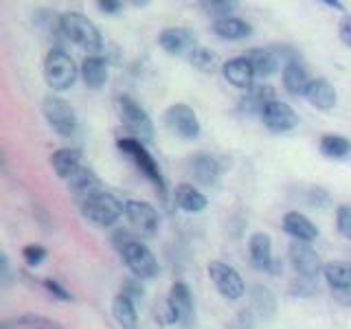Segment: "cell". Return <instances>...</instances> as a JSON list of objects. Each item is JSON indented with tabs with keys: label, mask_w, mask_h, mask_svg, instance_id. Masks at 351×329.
Listing matches in <instances>:
<instances>
[{
	"label": "cell",
	"mask_w": 351,
	"mask_h": 329,
	"mask_svg": "<svg viewBox=\"0 0 351 329\" xmlns=\"http://www.w3.org/2000/svg\"><path fill=\"white\" fill-rule=\"evenodd\" d=\"M60 29L66 40H71L73 44H77V47L88 53L95 55L104 49L101 33H99V29L95 27V22L88 20L84 14L66 11V14L60 16Z\"/></svg>",
	"instance_id": "1"
},
{
	"label": "cell",
	"mask_w": 351,
	"mask_h": 329,
	"mask_svg": "<svg viewBox=\"0 0 351 329\" xmlns=\"http://www.w3.org/2000/svg\"><path fill=\"white\" fill-rule=\"evenodd\" d=\"M121 237H117V248L123 257L125 266L130 268V272L134 274L136 279H154L158 274V261L154 257V252L143 244L138 239H132L130 235L125 237V233L121 230Z\"/></svg>",
	"instance_id": "2"
},
{
	"label": "cell",
	"mask_w": 351,
	"mask_h": 329,
	"mask_svg": "<svg viewBox=\"0 0 351 329\" xmlns=\"http://www.w3.org/2000/svg\"><path fill=\"white\" fill-rule=\"evenodd\" d=\"M117 147L119 151L123 154V156H128L132 162H134V167L145 175V178L156 186V191L165 197V193H167V186H165V178H162V171L158 167L156 158L152 156L149 149L145 147V143H141L136 138L132 136H125V138H119L117 141Z\"/></svg>",
	"instance_id": "3"
},
{
	"label": "cell",
	"mask_w": 351,
	"mask_h": 329,
	"mask_svg": "<svg viewBox=\"0 0 351 329\" xmlns=\"http://www.w3.org/2000/svg\"><path fill=\"white\" fill-rule=\"evenodd\" d=\"M77 73H80V69H77L73 58L60 49L51 51L47 60H44V80H47L49 88L55 93H64L73 88L77 82Z\"/></svg>",
	"instance_id": "4"
},
{
	"label": "cell",
	"mask_w": 351,
	"mask_h": 329,
	"mask_svg": "<svg viewBox=\"0 0 351 329\" xmlns=\"http://www.w3.org/2000/svg\"><path fill=\"white\" fill-rule=\"evenodd\" d=\"M80 206H82V215L88 219V222H93L97 226L117 224V219L125 211V202H121L117 195L108 193V191H101L93 197H88V200Z\"/></svg>",
	"instance_id": "5"
},
{
	"label": "cell",
	"mask_w": 351,
	"mask_h": 329,
	"mask_svg": "<svg viewBox=\"0 0 351 329\" xmlns=\"http://www.w3.org/2000/svg\"><path fill=\"white\" fill-rule=\"evenodd\" d=\"M117 110H119L121 123L125 125L132 138H136L141 143H152L154 123H152L149 114L145 112V108H141L134 99H130V97H119Z\"/></svg>",
	"instance_id": "6"
},
{
	"label": "cell",
	"mask_w": 351,
	"mask_h": 329,
	"mask_svg": "<svg viewBox=\"0 0 351 329\" xmlns=\"http://www.w3.org/2000/svg\"><path fill=\"white\" fill-rule=\"evenodd\" d=\"M162 123L173 136L184 138V141H193V138L200 136V132H202L197 114L193 112V108L186 106V103L169 106L162 114Z\"/></svg>",
	"instance_id": "7"
},
{
	"label": "cell",
	"mask_w": 351,
	"mask_h": 329,
	"mask_svg": "<svg viewBox=\"0 0 351 329\" xmlns=\"http://www.w3.org/2000/svg\"><path fill=\"white\" fill-rule=\"evenodd\" d=\"M42 114L47 119L53 132H58L60 136H73L77 130V114L69 101H64L62 97H44L42 101Z\"/></svg>",
	"instance_id": "8"
},
{
	"label": "cell",
	"mask_w": 351,
	"mask_h": 329,
	"mask_svg": "<svg viewBox=\"0 0 351 329\" xmlns=\"http://www.w3.org/2000/svg\"><path fill=\"white\" fill-rule=\"evenodd\" d=\"M206 272H208V279L215 285V290L224 296L228 301H237L244 296L246 292V283L241 279V274L233 268L228 266L224 261H208L206 266Z\"/></svg>",
	"instance_id": "9"
},
{
	"label": "cell",
	"mask_w": 351,
	"mask_h": 329,
	"mask_svg": "<svg viewBox=\"0 0 351 329\" xmlns=\"http://www.w3.org/2000/svg\"><path fill=\"white\" fill-rule=\"evenodd\" d=\"M123 215L128 217V222L132 224V228H134L136 233L145 235V237H154L158 233L160 215L152 204L143 202V200H128Z\"/></svg>",
	"instance_id": "10"
},
{
	"label": "cell",
	"mask_w": 351,
	"mask_h": 329,
	"mask_svg": "<svg viewBox=\"0 0 351 329\" xmlns=\"http://www.w3.org/2000/svg\"><path fill=\"white\" fill-rule=\"evenodd\" d=\"M288 259L299 277L316 279L318 274L323 272V263H321V257H318V252L310 244H305V241H294V239L290 241Z\"/></svg>",
	"instance_id": "11"
},
{
	"label": "cell",
	"mask_w": 351,
	"mask_h": 329,
	"mask_svg": "<svg viewBox=\"0 0 351 329\" xmlns=\"http://www.w3.org/2000/svg\"><path fill=\"white\" fill-rule=\"evenodd\" d=\"M158 47L167 51L169 55H178V58H189V55L200 47L197 36L186 27H169L158 33Z\"/></svg>",
	"instance_id": "12"
},
{
	"label": "cell",
	"mask_w": 351,
	"mask_h": 329,
	"mask_svg": "<svg viewBox=\"0 0 351 329\" xmlns=\"http://www.w3.org/2000/svg\"><path fill=\"white\" fill-rule=\"evenodd\" d=\"M261 123L266 125L272 134H285V132H292L299 125V114H296V110L290 103L277 99V101H272L263 108Z\"/></svg>",
	"instance_id": "13"
},
{
	"label": "cell",
	"mask_w": 351,
	"mask_h": 329,
	"mask_svg": "<svg viewBox=\"0 0 351 329\" xmlns=\"http://www.w3.org/2000/svg\"><path fill=\"white\" fill-rule=\"evenodd\" d=\"M167 301L173 310L176 323H180L182 327H189L195 318V303H193V292L184 281H176L169 290Z\"/></svg>",
	"instance_id": "14"
},
{
	"label": "cell",
	"mask_w": 351,
	"mask_h": 329,
	"mask_svg": "<svg viewBox=\"0 0 351 329\" xmlns=\"http://www.w3.org/2000/svg\"><path fill=\"white\" fill-rule=\"evenodd\" d=\"M248 259L252 268L277 274L279 263L272 259V239L266 233H252L248 241Z\"/></svg>",
	"instance_id": "15"
},
{
	"label": "cell",
	"mask_w": 351,
	"mask_h": 329,
	"mask_svg": "<svg viewBox=\"0 0 351 329\" xmlns=\"http://www.w3.org/2000/svg\"><path fill=\"white\" fill-rule=\"evenodd\" d=\"M66 182H69V191L80 200V204H84L88 197L101 193V180L97 178V173L90 167H84V164Z\"/></svg>",
	"instance_id": "16"
},
{
	"label": "cell",
	"mask_w": 351,
	"mask_h": 329,
	"mask_svg": "<svg viewBox=\"0 0 351 329\" xmlns=\"http://www.w3.org/2000/svg\"><path fill=\"white\" fill-rule=\"evenodd\" d=\"M222 171H224L222 162H219V158L211 156V154H197L191 160L193 180L200 182L202 186H215L219 182Z\"/></svg>",
	"instance_id": "17"
},
{
	"label": "cell",
	"mask_w": 351,
	"mask_h": 329,
	"mask_svg": "<svg viewBox=\"0 0 351 329\" xmlns=\"http://www.w3.org/2000/svg\"><path fill=\"white\" fill-rule=\"evenodd\" d=\"M222 75L224 80L235 86V88H241V90H250L252 86H255V71H252L250 62L241 55V58H233L228 60L224 66H222Z\"/></svg>",
	"instance_id": "18"
},
{
	"label": "cell",
	"mask_w": 351,
	"mask_h": 329,
	"mask_svg": "<svg viewBox=\"0 0 351 329\" xmlns=\"http://www.w3.org/2000/svg\"><path fill=\"white\" fill-rule=\"evenodd\" d=\"M283 230L288 233L294 241H305V244H312V241L318 237V228L312 219H307L303 213L299 211H290L283 215L281 222Z\"/></svg>",
	"instance_id": "19"
},
{
	"label": "cell",
	"mask_w": 351,
	"mask_h": 329,
	"mask_svg": "<svg viewBox=\"0 0 351 329\" xmlns=\"http://www.w3.org/2000/svg\"><path fill=\"white\" fill-rule=\"evenodd\" d=\"M303 97H305L307 103L314 106L316 110H321V112H329V110H334L336 101H338L336 88L327 80H323V77H321V80H312Z\"/></svg>",
	"instance_id": "20"
},
{
	"label": "cell",
	"mask_w": 351,
	"mask_h": 329,
	"mask_svg": "<svg viewBox=\"0 0 351 329\" xmlns=\"http://www.w3.org/2000/svg\"><path fill=\"white\" fill-rule=\"evenodd\" d=\"M277 93H274V88L268 86V84H255L250 88V90H246V95L241 97V101H239V112H244V114H259L263 112V108H266L268 103L272 101H277Z\"/></svg>",
	"instance_id": "21"
},
{
	"label": "cell",
	"mask_w": 351,
	"mask_h": 329,
	"mask_svg": "<svg viewBox=\"0 0 351 329\" xmlns=\"http://www.w3.org/2000/svg\"><path fill=\"white\" fill-rule=\"evenodd\" d=\"M173 200H176V206L184 213H202L208 204L206 195L189 182H182V184L176 186Z\"/></svg>",
	"instance_id": "22"
},
{
	"label": "cell",
	"mask_w": 351,
	"mask_h": 329,
	"mask_svg": "<svg viewBox=\"0 0 351 329\" xmlns=\"http://www.w3.org/2000/svg\"><path fill=\"white\" fill-rule=\"evenodd\" d=\"M281 77H283L285 90H288L290 95H294V97H303L305 90H307V86H310V82H312L301 60H290V62H285V66H283V75H281Z\"/></svg>",
	"instance_id": "23"
},
{
	"label": "cell",
	"mask_w": 351,
	"mask_h": 329,
	"mask_svg": "<svg viewBox=\"0 0 351 329\" xmlns=\"http://www.w3.org/2000/svg\"><path fill=\"white\" fill-rule=\"evenodd\" d=\"M82 80L90 90H101L108 82V62L101 55H88L82 62Z\"/></svg>",
	"instance_id": "24"
},
{
	"label": "cell",
	"mask_w": 351,
	"mask_h": 329,
	"mask_svg": "<svg viewBox=\"0 0 351 329\" xmlns=\"http://www.w3.org/2000/svg\"><path fill=\"white\" fill-rule=\"evenodd\" d=\"M51 167L58 178L69 180L71 175L82 167V151L77 147H62L51 156Z\"/></svg>",
	"instance_id": "25"
},
{
	"label": "cell",
	"mask_w": 351,
	"mask_h": 329,
	"mask_svg": "<svg viewBox=\"0 0 351 329\" xmlns=\"http://www.w3.org/2000/svg\"><path fill=\"white\" fill-rule=\"evenodd\" d=\"M211 31L222 40H246L252 36V27L241 18H224V20H213Z\"/></svg>",
	"instance_id": "26"
},
{
	"label": "cell",
	"mask_w": 351,
	"mask_h": 329,
	"mask_svg": "<svg viewBox=\"0 0 351 329\" xmlns=\"http://www.w3.org/2000/svg\"><path fill=\"white\" fill-rule=\"evenodd\" d=\"M244 58L250 62L252 71H255L257 77H270L279 71L281 60L270 49H250V51H246Z\"/></svg>",
	"instance_id": "27"
},
{
	"label": "cell",
	"mask_w": 351,
	"mask_h": 329,
	"mask_svg": "<svg viewBox=\"0 0 351 329\" xmlns=\"http://www.w3.org/2000/svg\"><path fill=\"white\" fill-rule=\"evenodd\" d=\"M323 277L332 290L351 288V263L347 261H327L323 266Z\"/></svg>",
	"instance_id": "28"
},
{
	"label": "cell",
	"mask_w": 351,
	"mask_h": 329,
	"mask_svg": "<svg viewBox=\"0 0 351 329\" xmlns=\"http://www.w3.org/2000/svg\"><path fill=\"white\" fill-rule=\"evenodd\" d=\"M112 316L117 318V323L125 329H134L136 321H138V314H136V307L134 301L125 296L123 292H119L112 301Z\"/></svg>",
	"instance_id": "29"
},
{
	"label": "cell",
	"mask_w": 351,
	"mask_h": 329,
	"mask_svg": "<svg viewBox=\"0 0 351 329\" xmlns=\"http://www.w3.org/2000/svg\"><path fill=\"white\" fill-rule=\"evenodd\" d=\"M318 149H321V154L327 158L343 160L351 156V141L338 134H325L321 143H318Z\"/></svg>",
	"instance_id": "30"
},
{
	"label": "cell",
	"mask_w": 351,
	"mask_h": 329,
	"mask_svg": "<svg viewBox=\"0 0 351 329\" xmlns=\"http://www.w3.org/2000/svg\"><path fill=\"white\" fill-rule=\"evenodd\" d=\"M186 60H189V64L193 66V69L202 71L206 75H211V73L217 71V55L211 49H206V47H197Z\"/></svg>",
	"instance_id": "31"
},
{
	"label": "cell",
	"mask_w": 351,
	"mask_h": 329,
	"mask_svg": "<svg viewBox=\"0 0 351 329\" xmlns=\"http://www.w3.org/2000/svg\"><path fill=\"white\" fill-rule=\"evenodd\" d=\"M204 11L215 20H224V18H233V11L237 9V0H208L202 3Z\"/></svg>",
	"instance_id": "32"
},
{
	"label": "cell",
	"mask_w": 351,
	"mask_h": 329,
	"mask_svg": "<svg viewBox=\"0 0 351 329\" xmlns=\"http://www.w3.org/2000/svg\"><path fill=\"white\" fill-rule=\"evenodd\" d=\"M16 325L22 329H64L58 321H53V318H47L42 314H25L18 318Z\"/></svg>",
	"instance_id": "33"
},
{
	"label": "cell",
	"mask_w": 351,
	"mask_h": 329,
	"mask_svg": "<svg viewBox=\"0 0 351 329\" xmlns=\"http://www.w3.org/2000/svg\"><path fill=\"white\" fill-rule=\"evenodd\" d=\"M290 294L292 296H299V299H307V296H314L316 294V279L310 277H299L290 281Z\"/></svg>",
	"instance_id": "34"
},
{
	"label": "cell",
	"mask_w": 351,
	"mask_h": 329,
	"mask_svg": "<svg viewBox=\"0 0 351 329\" xmlns=\"http://www.w3.org/2000/svg\"><path fill=\"white\" fill-rule=\"evenodd\" d=\"M22 259H25L27 266L38 268L44 263V259H47V248H44L42 244H27L25 248H22Z\"/></svg>",
	"instance_id": "35"
},
{
	"label": "cell",
	"mask_w": 351,
	"mask_h": 329,
	"mask_svg": "<svg viewBox=\"0 0 351 329\" xmlns=\"http://www.w3.org/2000/svg\"><path fill=\"white\" fill-rule=\"evenodd\" d=\"M336 228H338L340 235L351 241V206L349 204L338 206V211H336Z\"/></svg>",
	"instance_id": "36"
},
{
	"label": "cell",
	"mask_w": 351,
	"mask_h": 329,
	"mask_svg": "<svg viewBox=\"0 0 351 329\" xmlns=\"http://www.w3.org/2000/svg\"><path fill=\"white\" fill-rule=\"evenodd\" d=\"M307 204L314 208H327L332 204V195H329L325 186H312V189L307 191Z\"/></svg>",
	"instance_id": "37"
},
{
	"label": "cell",
	"mask_w": 351,
	"mask_h": 329,
	"mask_svg": "<svg viewBox=\"0 0 351 329\" xmlns=\"http://www.w3.org/2000/svg\"><path fill=\"white\" fill-rule=\"evenodd\" d=\"M42 285L47 288V292L53 296V299H58V301H73V294L64 288V285H60L58 281H53V279H42Z\"/></svg>",
	"instance_id": "38"
},
{
	"label": "cell",
	"mask_w": 351,
	"mask_h": 329,
	"mask_svg": "<svg viewBox=\"0 0 351 329\" xmlns=\"http://www.w3.org/2000/svg\"><path fill=\"white\" fill-rule=\"evenodd\" d=\"M156 316H158V321H160L162 325H173V323H176L173 310H171V305H169L167 299L158 301V305H156Z\"/></svg>",
	"instance_id": "39"
},
{
	"label": "cell",
	"mask_w": 351,
	"mask_h": 329,
	"mask_svg": "<svg viewBox=\"0 0 351 329\" xmlns=\"http://www.w3.org/2000/svg\"><path fill=\"white\" fill-rule=\"evenodd\" d=\"M338 38L351 51V16H345L338 25Z\"/></svg>",
	"instance_id": "40"
},
{
	"label": "cell",
	"mask_w": 351,
	"mask_h": 329,
	"mask_svg": "<svg viewBox=\"0 0 351 329\" xmlns=\"http://www.w3.org/2000/svg\"><path fill=\"white\" fill-rule=\"evenodd\" d=\"M97 7L101 9L104 14L114 16V14H121V9H123L125 5H123V3H119V0H99Z\"/></svg>",
	"instance_id": "41"
},
{
	"label": "cell",
	"mask_w": 351,
	"mask_h": 329,
	"mask_svg": "<svg viewBox=\"0 0 351 329\" xmlns=\"http://www.w3.org/2000/svg\"><path fill=\"white\" fill-rule=\"evenodd\" d=\"M334 301H338L343 307H351V288H340V290H332Z\"/></svg>",
	"instance_id": "42"
},
{
	"label": "cell",
	"mask_w": 351,
	"mask_h": 329,
	"mask_svg": "<svg viewBox=\"0 0 351 329\" xmlns=\"http://www.w3.org/2000/svg\"><path fill=\"white\" fill-rule=\"evenodd\" d=\"M123 294H125V296H130L132 301L141 299V296H143V292H141V285H138V283H132V281H128V283L123 285Z\"/></svg>",
	"instance_id": "43"
},
{
	"label": "cell",
	"mask_w": 351,
	"mask_h": 329,
	"mask_svg": "<svg viewBox=\"0 0 351 329\" xmlns=\"http://www.w3.org/2000/svg\"><path fill=\"white\" fill-rule=\"evenodd\" d=\"M11 268H9V259L5 257V252L0 250V283H7L9 281V272Z\"/></svg>",
	"instance_id": "44"
},
{
	"label": "cell",
	"mask_w": 351,
	"mask_h": 329,
	"mask_svg": "<svg viewBox=\"0 0 351 329\" xmlns=\"http://www.w3.org/2000/svg\"><path fill=\"white\" fill-rule=\"evenodd\" d=\"M321 5H327L336 11H345V3H340V0H321Z\"/></svg>",
	"instance_id": "45"
},
{
	"label": "cell",
	"mask_w": 351,
	"mask_h": 329,
	"mask_svg": "<svg viewBox=\"0 0 351 329\" xmlns=\"http://www.w3.org/2000/svg\"><path fill=\"white\" fill-rule=\"evenodd\" d=\"M132 5H134V7H147V0H134Z\"/></svg>",
	"instance_id": "46"
},
{
	"label": "cell",
	"mask_w": 351,
	"mask_h": 329,
	"mask_svg": "<svg viewBox=\"0 0 351 329\" xmlns=\"http://www.w3.org/2000/svg\"><path fill=\"white\" fill-rule=\"evenodd\" d=\"M0 329H11V325L9 323H0Z\"/></svg>",
	"instance_id": "47"
},
{
	"label": "cell",
	"mask_w": 351,
	"mask_h": 329,
	"mask_svg": "<svg viewBox=\"0 0 351 329\" xmlns=\"http://www.w3.org/2000/svg\"><path fill=\"white\" fill-rule=\"evenodd\" d=\"M349 263H351V261H349Z\"/></svg>",
	"instance_id": "48"
}]
</instances>
